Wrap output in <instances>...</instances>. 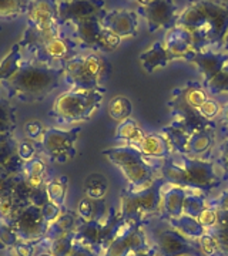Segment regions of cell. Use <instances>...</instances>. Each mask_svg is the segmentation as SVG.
Returning <instances> with one entry per match:
<instances>
[{
	"label": "cell",
	"mask_w": 228,
	"mask_h": 256,
	"mask_svg": "<svg viewBox=\"0 0 228 256\" xmlns=\"http://www.w3.org/2000/svg\"><path fill=\"white\" fill-rule=\"evenodd\" d=\"M175 26L191 33L195 50H221L228 34V0H188Z\"/></svg>",
	"instance_id": "1"
},
{
	"label": "cell",
	"mask_w": 228,
	"mask_h": 256,
	"mask_svg": "<svg viewBox=\"0 0 228 256\" xmlns=\"http://www.w3.org/2000/svg\"><path fill=\"white\" fill-rule=\"evenodd\" d=\"M63 82V68L50 67L26 57L18 73L2 86V90L9 100L39 102L57 90Z\"/></svg>",
	"instance_id": "2"
},
{
	"label": "cell",
	"mask_w": 228,
	"mask_h": 256,
	"mask_svg": "<svg viewBox=\"0 0 228 256\" xmlns=\"http://www.w3.org/2000/svg\"><path fill=\"white\" fill-rule=\"evenodd\" d=\"M160 174L167 182L190 191L208 192L222 181L214 162L184 154H173L164 160Z\"/></svg>",
	"instance_id": "3"
},
{
	"label": "cell",
	"mask_w": 228,
	"mask_h": 256,
	"mask_svg": "<svg viewBox=\"0 0 228 256\" xmlns=\"http://www.w3.org/2000/svg\"><path fill=\"white\" fill-rule=\"evenodd\" d=\"M101 154L121 171L124 180L127 181V190L130 191L148 188L155 180H158L155 176V170H160L161 166L154 165V160L146 158L137 146H111L103 150Z\"/></svg>",
	"instance_id": "4"
},
{
	"label": "cell",
	"mask_w": 228,
	"mask_h": 256,
	"mask_svg": "<svg viewBox=\"0 0 228 256\" xmlns=\"http://www.w3.org/2000/svg\"><path fill=\"white\" fill-rule=\"evenodd\" d=\"M106 94V88L96 90H74L70 88L62 92L53 102L49 112L60 126H72L76 122L87 121L99 110Z\"/></svg>",
	"instance_id": "5"
},
{
	"label": "cell",
	"mask_w": 228,
	"mask_h": 256,
	"mask_svg": "<svg viewBox=\"0 0 228 256\" xmlns=\"http://www.w3.org/2000/svg\"><path fill=\"white\" fill-rule=\"evenodd\" d=\"M25 18L26 28L19 42L23 50L64 33L59 22V0H30Z\"/></svg>",
	"instance_id": "6"
},
{
	"label": "cell",
	"mask_w": 228,
	"mask_h": 256,
	"mask_svg": "<svg viewBox=\"0 0 228 256\" xmlns=\"http://www.w3.org/2000/svg\"><path fill=\"white\" fill-rule=\"evenodd\" d=\"M64 82L74 90H96L103 87L110 67L97 52L79 53L63 67Z\"/></svg>",
	"instance_id": "7"
},
{
	"label": "cell",
	"mask_w": 228,
	"mask_h": 256,
	"mask_svg": "<svg viewBox=\"0 0 228 256\" xmlns=\"http://www.w3.org/2000/svg\"><path fill=\"white\" fill-rule=\"evenodd\" d=\"M163 182L155 180L148 188L140 191L124 190L120 195L119 212L123 220H131L146 224L150 216L161 210Z\"/></svg>",
	"instance_id": "8"
},
{
	"label": "cell",
	"mask_w": 228,
	"mask_h": 256,
	"mask_svg": "<svg viewBox=\"0 0 228 256\" xmlns=\"http://www.w3.org/2000/svg\"><path fill=\"white\" fill-rule=\"evenodd\" d=\"M79 50L82 48L76 43L73 37L63 33L60 36L39 42L36 44L28 47L25 53L28 57L39 63L47 64L56 68H63L70 58L80 53Z\"/></svg>",
	"instance_id": "9"
},
{
	"label": "cell",
	"mask_w": 228,
	"mask_h": 256,
	"mask_svg": "<svg viewBox=\"0 0 228 256\" xmlns=\"http://www.w3.org/2000/svg\"><path fill=\"white\" fill-rule=\"evenodd\" d=\"M146 224L131 220H121L109 248L103 256H134L146 250L148 245Z\"/></svg>",
	"instance_id": "10"
},
{
	"label": "cell",
	"mask_w": 228,
	"mask_h": 256,
	"mask_svg": "<svg viewBox=\"0 0 228 256\" xmlns=\"http://www.w3.org/2000/svg\"><path fill=\"white\" fill-rule=\"evenodd\" d=\"M80 127L72 130L63 128H46L45 134L40 140V150L46 156L55 162L63 164L76 156V141L80 136Z\"/></svg>",
	"instance_id": "11"
},
{
	"label": "cell",
	"mask_w": 228,
	"mask_h": 256,
	"mask_svg": "<svg viewBox=\"0 0 228 256\" xmlns=\"http://www.w3.org/2000/svg\"><path fill=\"white\" fill-rule=\"evenodd\" d=\"M153 246L160 256H200L197 240L184 236L177 229L164 226L153 229Z\"/></svg>",
	"instance_id": "12"
},
{
	"label": "cell",
	"mask_w": 228,
	"mask_h": 256,
	"mask_svg": "<svg viewBox=\"0 0 228 256\" xmlns=\"http://www.w3.org/2000/svg\"><path fill=\"white\" fill-rule=\"evenodd\" d=\"M107 13L104 0H60L59 22L60 26H70L89 18H103Z\"/></svg>",
	"instance_id": "13"
},
{
	"label": "cell",
	"mask_w": 228,
	"mask_h": 256,
	"mask_svg": "<svg viewBox=\"0 0 228 256\" xmlns=\"http://www.w3.org/2000/svg\"><path fill=\"white\" fill-rule=\"evenodd\" d=\"M137 14L146 18L148 32L155 33L158 30L174 28L180 12L174 0H157L148 6H140Z\"/></svg>",
	"instance_id": "14"
},
{
	"label": "cell",
	"mask_w": 228,
	"mask_h": 256,
	"mask_svg": "<svg viewBox=\"0 0 228 256\" xmlns=\"http://www.w3.org/2000/svg\"><path fill=\"white\" fill-rule=\"evenodd\" d=\"M49 224L46 222L42 214V208L29 204L25 210L20 212L18 220L13 224V229L16 230L20 240L37 244L45 238L47 234Z\"/></svg>",
	"instance_id": "15"
},
{
	"label": "cell",
	"mask_w": 228,
	"mask_h": 256,
	"mask_svg": "<svg viewBox=\"0 0 228 256\" xmlns=\"http://www.w3.org/2000/svg\"><path fill=\"white\" fill-rule=\"evenodd\" d=\"M174 98L170 102L171 106V126L180 128L184 132H187L188 136H191L194 132H198L207 128H212L214 124L212 121H207L201 116L198 110H194L190 106L185 104V101L182 100L180 96L173 94Z\"/></svg>",
	"instance_id": "16"
},
{
	"label": "cell",
	"mask_w": 228,
	"mask_h": 256,
	"mask_svg": "<svg viewBox=\"0 0 228 256\" xmlns=\"http://www.w3.org/2000/svg\"><path fill=\"white\" fill-rule=\"evenodd\" d=\"M185 62L194 64L202 77V82H207L227 66L228 54L222 50L204 48V50L192 52Z\"/></svg>",
	"instance_id": "17"
},
{
	"label": "cell",
	"mask_w": 228,
	"mask_h": 256,
	"mask_svg": "<svg viewBox=\"0 0 228 256\" xmlns=\"http://www.w3.org/2000/svg\"><path fill=\"white\" fill-rule=\"evenodd\" d=\"M101 24L120 38H130L138 33V14L133 10H107L104 18H101Z\"/></svg>",
	"instance_id": "18"
},
{
	"label": "cell",
	"mask_w": 228,
	"mask_h": 256,
	"mask_svg": "<svg viewBox=\"0 0 228 256\" xmlns=\"http://www.w3.org/2000/svg\"><path fill=\"white\" fill-rule=\"evenodd\" d=\"M72 28V37L76 40V43L82 50H90L97 52L100 48V42L104 28L101 24L100 18H89L70 24Z\"/></svg>",
	"instance_id": "19"
},
{
	"label": "cell",
	"mask_w": 228,
	"mask_h": 256,
	"mask_svg": "<svg viewBox=\"0 0 228 256\" xmlns=\"http://www.w3.org/2000/svg\"><path fill=\"white\" fill-rule=\"evenodd\" d=\"M163 42H164L165 48L174 57V60H177V58L187 60L192 52H195L191 33L185 28H178V26H174L170 30H167Z\"/></svg>",
	"instance_id": "20"
},
{
	"label": "cell",
	"mask_w": 228,
	"mask_h": 256,
	"mask_svg": "<svg viewBox=\"0 0 228 256\" xmlns=\"http://www.w3.org/2000/svg\"><path fill=\"white\" fill-rule=\"evenodd\" d=\"M187 190L174 185V184H163L161 191V212L163 216L167 220H175L182 215L184 200L187 196Z\"/></svg>",
	"instance_id": "21"
},
{
	"label": "cell",
	"mask_w": 228,
	"mask_h": 256,
	"mask_svg": "<svg viewBox=\"0 0 228 256\" xmlns=\"http://www.w3.org/2000/svg\"><path fill=\"white\" fill-rule=\"evenodd\" d=\"M136 146L146 158L154 160V161H160V160L164 161L168 156H171L174 154L170 142L167 141V138L161 132L146 134L144 138Z\"/></svg>",
	"instance_id": "22"
},
{
	"label": "cell",
	"mask_w": 228,
	"mask_h": 256,
	"mask_svg": "<svg viewBox=\"0 0 228 256\" xmlns=\"http://www.w3.org/2000/svg\"><path fill=\"white\" fill-rule=\"evenodd\" d=\"M138 60L143 66L144 72L148 74L154 73L158 68H164L174 60V57L170 54V52L165 48L164 42H155L147 50H144L138 56Z\"/></svg>",
	"instance_id": "23"
},
{
	"label": "cell",
	"mask_w": 228,
	"mask_h": 256,
	"mask_svg": "<svg viewBox=\"0 0 228 256\" xmlns=\"http://www.w3.org/2000/svg\"><path fill=\"white\" fill-rule=\"evenodd\" d=\"M74 235H76L77 244L91 249L96 256H100L101 240H103V222L101 220L80 222L74 230Z\"/></svg>",
	"instance_id": "24"
},
{
	"label": "cell",
	"mask_w": 228,
	"mask_h": 256,
	"mask_svg": "<svg viewBox=\"0 0 228 256\" xmlns=\"http://www.w3.org/2000/svg\"><path fill=\"white\" fill-rule=\"evenodd\" d=\"M25 60V50L19 43L13 44L10 48L9 54L5 58H2L0 62V88L6 82H9L10 78L18 73L20 66Z\"/></svg>",
	"instance_id": "25"
},
{
	"label": "cell",
	"mask_w": 228,
	"mask_h": 256,
	"mask_svg": "<svg viewBox=\"0 0 228 256\" xmlns=\"http://www.w3.org/2000/svg\"><path fill=\"white\" fill-rule=\"evenodd\" d=\"M214 146V127L194 132L188 138L187 142V156L198 158L205 156L211 151Z\"/></svg>",
	"instance_id": "26"
},
{
	"label": "cell",
	"mask_w": 228,
	"mask_h": 256,
	"mask_svg": "<svg viewBox=\"0 0 228 256\" xmlns=\"http://www.w3.org/2000/svg\"><path fill=\"white\" fill-rule=\"evenodd\" d=\"M109 208L106 206V202L103 201H93L90 198L84 196L77 204L76 214L79 216L80 222H90V220H104L107 215Z\"/></svg>",
	"instance_id": "27"
},
{
	"label": "cell",
	"mask_w": 228,
	"mask_h": 256,
	"mask_svg": "<svg viewBox=\"0 0 228 256\" xmlns=\"http://www.w3.org/2000/svg\"><path fill=\"white\" fill-rule=\"evenodd\" d=\"M80 224V220L77 216V214L74 210H64L59 218L53 220L49 228H47V234L43 239H55L60 235L64 234H69V232H73L77 228V225Z\"/></svg>",
	"instance_id": "28"
},
{
	"label": "cell",
	"mask_w": 228,
	"mask_h": 256,
	"mask_svg": "<svg viewBox=\"0 0 228 256\" xmlns=\"http://www.w3.org/2000/svg\"><path fill=\"white\" fill-rule=\"evenodd\" d=\"M35 245L40 249H46V250L52 252L55 256H70V254L73 252L74 245H76V235L73 230V232L60 235L55 239H42Z\"/></svg>",
	"instance_id": "29"
},
{
	"label": "cell",
	"mask_w": 228,
	"mask_h": 256,
	"mask_svg": "<svg viewBox=\"0 0 228 256\" xmlns=\"http://www.w3.org/2000/svg\"><path fill=\"white\" fill-rule=\"evenodd\" d=\"M173 94L180 96L182 100L185 101L187 106H190L194 110H198L201 106L208 100V92L204 88V86L200 82H194L185 84L182 88H177Z\"/></svg>",
	"instance_id": "30"
},
{
	"label": "cell",
	"mask_w": 228,
	"mask_h": 256,
	"mask_svg": "<svg viewBox=\"0 0 228 256\" xmlns=\"http://www.w3.org/2000/svg\"><path fill=\"white\" fill-rule=\"evenodd\" d=\"M167 224L170 226H173L174 229H177L184 236L192 239V240H197V239L201 238L207 232V229L201 225V222L197 218H192V216L184 215V214L180 218L167 220Z\"/></svg>",
	"instance_id": "31"
},
{
	"label": "cell",
	"mask_w": 228,
	"mask_h": 256,
	"mask_svg": "<svg viewBox=\"0 0 228 256\" xmlns=\"http://www.w3.org/2000/svg\"><path fill=\"white\" fill-rule=\"evenodd\" d=\"M146 136L144 130L138 126L136 120L127 118L124 121L119 122V126L116 128V136L114 140L117 141H124L126 146H136Z\"/></svg>",
	"instance_id": "32"
},
{
	"label": "cell",
	"mask_w": 228,
	"mask_h": 256,
	"mask_svg": "<svg viewBox=\"0 0 228 256\" xmlns=\"http://www.w3.org/2000/svg\"><path fill=\"white\" fill-rule=\"evenodd\" d=\"M29 204L18 200L13 194H6L0 196V220L13 226L20 212L28 206Z\"/></svg>",
	"instance_id": "33"
},
{
	"label": "cell",
	"mask_w": 228,
	"mask_h": 256,
	"mask_svg": "<svg viewBox=\"0 0 228 256\" xmlns=\"http://www.w3.org/2000/svg\"><path fill=\"white\" fill-rule=\"evenodd\" d=\"M109 192V181L103 174L93 172L84 181V194L93 201H103Z\"/></svg>",
	"instance_id": "34"
},
{
	"label": "cell",
	"mask_w": 228,
	"mask_h": 256,
	"mask_svg": "<svg viewBox=\"0 0 228 256\" xmlns=\"http://www.w3.org/2000/svg\"><path fill=\"white\" fill-rule=\"evenodd\" d=\"M18 128V114L9 98L0 97V136H13Z\"/></svg>",
	"instance_id": "35"
},
{
	"label": "cell",
	"mask_w": 228,
	"mask_h": 256,
	"mask_svg": "<svg viewBox=\"0 0 228 256\" xmlns=\"http://www.w3.org/2000/svg\"><path fill=\"white\" fill-rule=\"evenodd\" d=\"M69 190V180L64 175H59L46 182V192L49 196V201L57 205L59 208L64 210V201Z\"/></svg>",
	"instance_id": "36"
},
{
	"label": "cell",
	"mask_w": 228,
	"mask_h": 256,
	"mask_svg": "<svg viewBox=\"0 0 228 256\" xmlns=\"http://www.w3.org/2000/svg\"><path fill=\"white\" fill-rule=\"evenodd\" d=\"M161 134L170 142L174 154H184V156H187V142H188V138H190V136L187 132H184L182 130L174 127L171 124H168V126L163 127Z\"/></svg>",
	"instance_id": "37"
},
{
	"label": "cell",
	"mask_w": 228,
	"mask_h": 256,
	"mask_svg": "<svg viewBox=\"0 0 228 256\" xmlns=\"http://www.w3.org/2000/svg\"><path fill=\"white\" fill-rule=\"evenodd\" d=\"M107 112H109L110 118L114 121H124V120L131 118L133 114V104L124 96H116L110 100L107 106Z\"/></svg>",
	"instance_id": "38"
},
{
	"label": "cell",
	"mask_w": 228,
	"mask_h": 256,
	"mask_svg": "<svg viewBox=\"0 0 228 256\" xmlns=\"http://www.w3.org/2000/svg\"><path fill=\"white\" fill-rule=\"evenodd\" d=\"M208 232L218 242L219 256H228V210H218L217 225Z\"/></svg>",
	"instance_id": "39"
},
{
	"label": "cell",
	"mask_w": 228,
	"mask_h": 256,
	"mask_svg": "<svg viewBox=\"0 0 228 256\" xmlns=\"http://www.w3.org/2000/svg\"><path fill=\"white\" fill-rule=\"evenodd\" d=\"M30 0H0V18L26 16Z\"/></svg>",
	"instance_id": "40"
},
{
	"label": "cell",
	"mask_w": 228,
	"mask_h": 256,
	"mask_svg": "<svg viewBox=\"0 0 228 256\" xmlns=\"http://www.w3.org/2000/svg\"><path fill=\"white\" fill-rule=\"evenodd\" d=\"M208 202L204 195H200L197 192H187V196L184 200V206H182V214L188 215L192 218H198L202 210L207 208Z\"/></svg>",
	"instance_id": "41"
},
{
	"label": "cell",
	"mask_w": 228,
	"mask_h": 256,
	"mask_svg": "<svg viewBox=\"0 0 228 256\" xmlns=\"http://www.w3.org/2000/svg\"><path fill=\"white\" fill-rule=\"evenodd\" d=\"M204 88L207 90L208 96H218L228 92V70L224 67L215 77H212L210 82H202Z\"/></svg>",
	"instance_id": "42"
},
{
	"label": "cell",
	"mask_w": 228,
	"mask_h": 256,
	"mask_svg": "<svg viewBox=\"0 0 228 256\" xmlns=\"http://www.w3.org/2000/svg\"><path fill=\"white\" fill-rule=\"evenodd\" d=\"M197 245L200 248L201 255L205 256H219V246L217 239L208 230L197 239Z\"/></svg>",
	"instance_id": "43"
},
{
	"label": "cell",
	"mask_w": 228,
	"mask_h": 256,
	"mask_svg": "<svg viewBox=\"0 0 228 256\" xmlns=\"http://www.w3.org/2000/svg\"><path fill=\"white\" fill-rule=\"evenodd\" d=\"M214 164L217 166L221 180H228V138L221 142L217 148V154H215V161Z\"/></svg>",
	"instance_id": "44"
},
{
	"label": "cell",
	"mask_w": 228,
	"mask_h": 256,
	"mask_svg": "<svg viewBox=\"0 0 228 256\" xmlns=\"http://www.w3.org/2000/svg\"><path fill=\"white\" fill-rule=\"evenodd\" d=\"M19 240L20 239H19L18 234L13 229V226L0 220V244L3 245V248L5 249L6 248L8 249H13V248L16 246V244H18Z\"/></svg>",
	"instance_id": "45"
},
{
	"label": "cell",
	"mask_w": 228,
	"mask_h": 256,
	"mask_svg": "<svg viewBox=\"0 0 228 256\" xmlns=\"http://www.w3.org/2000/svg\"><path fill=\"white\" fill-rule=\"evenodd\" d=\"M22 174L26 175V176H32V175H47V164H46L43 158L36 156L33 160H30V161L23 164Z\"/></svg>",
	"instance_id": "46"
},
{
	"label": "cell",
	"mask_w": 228,
	"mask_h": 256,
	"mask_svg": "<svg viewBox=\"0 0 228 256\" xmlns=\"http://www.w3.org/2000/svg\"><path fill=\"white\" fill-rule=\"evenodd\" d=\"M221 110H222V106L219 104L218 101L214 100V98H208L198 108V112L207 121H214L218 116H221Z\"/></svg>",
	"instance_id": "47"
},
{
	"label": "cell",
	"mask_w": 228,
	"mask_h": 256,
	"mask_svg": "<svg viewBox=\"0 0 228 256\" xmlns=\"http://www.w3.org/2000/svg\"><path fill=\"white\" fill-rule=\"evenodd\" d=\"M18 156L23 162H28L37 156V148L35 146V141L32 140H22L18 144Z\"/></svg>",
	"instance_id": "48"
},
{
	"label": "cell",
	"mask_w": 228,
	"mask_h": 256,
	"mask_svg": "<svg viewBox=\"0 0 228 256\" xmlns=\"http://www.w3.org/2000/svg\"><path fill=\"white\" fill-rule=\"evenodd\" d=\"M23 131H25V136L28 140H32V141H36V140H42L43 134H45L46 128L43 126L42 121L39 120H32V121H28L23 127Z\"/></svg>",
	"instance_id": "49"
},
{
	"label": "cell",
	"mask_w": 228,
	"mask_h": 256,
	"mask_svg": "<svg viewBox=\"0 0 228 256\" xmlns=\"http://www.w3.org/2000/svg\"><path fill=\"white\" fill-rule=\"evenodd\" d=\"M197 220H200L201 225H202L204 228L207 229V230H210V229H212L217 225V220H218V210H215V208L211 206V205H207V208L202 210V214H201Z\"/></svg>",
	"instance_id": "50"
},
{
	"label": "cell",
	"mask_w": 228,
	"mask_h": 256,
	"mask_svg": "<svg viewBox=\"0 0 228 256\" xmlns=\"http://www.w3.org/2000/svg\"><path fill=\"white\" fill-rule=\"evenodd\" d=\"M64 210H62V208H59L57 205H55V204H52V202L49 201L47 204H45L43 206H42V214H43V218H45V220L50 225L53 220H56L57 218H59V215L63 212Z\"/></svg>",
	"instance_id": "51"
},
{
	"label": "cell",
	"mask_w": 228,
	"mask_h": 256,
	"mask_svg": "<svg viewBox=\"0 0 228 256\" xmlns=\"http://www.w3.org/2000/svg\"><path fill=\"white\" fill-rule=\"evenodd\" d=\"M13 254L16 256H35L36 254V245L33 242H25L19 240L16 246L13 248Z\"/></svg>",
	"instance_id": "52"
},
{
	"label": "cell",
	"mask_w": 228,
	"mask_h": 256,
	"mask_svg": "<svg viewBox=\"0 0 228 256\" xmlns=\"http://www.w3.org/2000/svg\"><path fill=\"white\" fill-rule=\"evenodd\" d=\"M47 202H49V196H47V192H46V186L39 188V190H33L30 196H29V204L36 205L39 208H42Z\"/></svg>",
	"instance_id": "53"
},
{
	"label": "cell",
	"mask_w": 228,
	"mask_h": 256,
	"mask_svg": "<svg viewBox=\"0 0 228 256\" xmlns=\"http://www.w3.org/2000/svg\"><path fill=\"white\" fill-rule=\"evenodd\" d=\"M208 205L214 206L215 210H228V190H225L224 192H221L217 198L211 200L208 202Z\"/></svg>",
	"instance_id": "54"
},
{
	"label": "cell",
	"mask_w": 228,
	"mask_h": 256,
	"mask_svg": "<svg viewBox=\"0 0 228 256\" xmlns=\"http://www.w3.org/2000/svg\"><path fill=\"white\" fill-rule=\"evenodd\" d=\"M18 144L19 142H16V141L13 140V137H10L8 141L0 142V161L8 156V154L16 151V150H18Z\"/></svg>",
	"instance_id": "55"
},
{
	"label": "cell",
	"mask_w": 228,
	"mask_h": 256,
	"mask_svg": "<svg viewBox=\"0 0 228 256\" xmlns=\"http://www.w3.org/2000/svg\"><path fill=\"white\" fill-rule=\"evenodd\" d=\"M70 256H96V254L91 249H89V248L83 246V245L76 242V245L73 248V252L70 254Z\"/></svg>",
	"instance_id": "56"
},
{
	"label": "cell",
	"mask_w": 228,
	"mask_h": 256,
	"mask_svg": "<svg viewBox=\"0 0 228 256\" xmlns=\"http://www.w3.org/2000/svg\"><path fill=\"white\" fill-rule=\"evenodd\" d=\"M10 178L9 176H5V175H0V196H3V195L12 192V188H10Z\"/></svg>",
	"instance_id": "57"
},
{
	"label": "cell",
	"mask_w": 228,
	"mask_h": 256,
	"mask_svg": "<svg viewBox=\"0 0 228 256\" xmlns=\"http://www.w3.org/2000/svg\"><path fill=\"white\" fill-rule=\"evenodd\" d=\"M134 256H160L157 254V250H155V248L151 245V246L146 249V250H143V252H140V254H137Z\"/></svg>",
	"instance_id": "58"
},
{
	"label": "cell",
	"mask_w": 228,
	"mask_h": 256,
	"mask_svg": "<svg viewBox=\"0 0 228 256\" xmlns=\"http://www.w3.org/2000/svg\"><path fill=\"white\" fill-rule=\"evenodd\" d=\"M219 117L222 120V122L228 126V102L222 106V110H221V116H219Z\"/></svg>",
	"instance_id": "59"
},
{
	"label": "cell",
	"mask_w": 228,
	"mask_h": 256,
	"mask_svg": "<svg viewBox=\"0 0 228 256\" xmlns=\"http://www.w3.org/2000/svg\"><path fill=\"white\" fill-rule=\"evenodd\" d=\"M136 2L140 4V6H148V4L154 3V2H157V0H136Z\"/></svg>",
	"instance_id": "60"
},
{
	"label": "cell",
	"mask_w": 228,
	"mask_h": 256,
	"mask_svg": "<svg viewBox=\"0 0 228 256\" xmlns=\"http://www.w3.org/2000/svg\"><path fill=\"white\" fill-rule=\"evenodd\" d=\"M36 256H55L52 252H49V250H46V249H42Z\"/></svg>",
	"instance_id": "61"
},
{
	"label": "cell",
	"mask_w": 228,
	"mask_h": 256,
	"mask_svg": "<svg viewBox=\"0 0 228 256\" xmlns=\"http://www.w3.org/2000/svg\"><path fill=\"white\" fill-rule=\"evenodd\" d=\"M221 50H222L224 53H227L228 54V34H227V37H225V40H224V44H222V47H221Z\"/></svg>",
	"instance_id": "62"
},
{
	"label": "cell",
	"mask_w": 228,
	"mask_h": 256,
	"mask_svg": "<svg viewBox=\"0 0 228 256\" xmlns=\"http://www.w3.org/2000/svg\"><path fill=\"white\" fill-rule=\"evenodd\" d=\"M9 256H16V255H15V254H10V255Z\"/></svg>",
	"instance_id": "63"
},
{
	"label": "cell",
	"mask_w": 228,
	"mask_h": 256,
	"mask_svg": "<svg viewBox=\"0 0 228 256\" xmlns=\"http://www.w3.org/2000/svg\"><path fill=\"white\" fill-rule=\"evenodd\" d=\"M225 67H227V70H228V64H227V66H225Z\"/></svg>",
	"instance_id": "64"
}]
</instances>
